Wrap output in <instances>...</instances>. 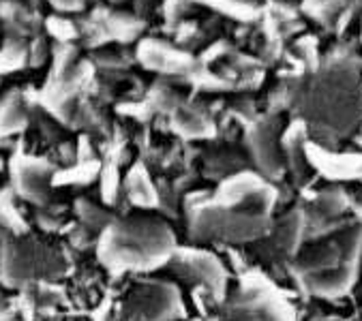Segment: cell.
Wrapping results in <instances>:
<instances>
[{"label":"cell","mask_w":362,"mask_h":321,"mask_svg":"<svg viewBox=\"0 0 362 321\" xmlns=\"http://www.w3.org/2000/svg\"><path fill=\"white\" fill-rule=\"evenodd\" d=\"M174 255L170 227L157 218L114 221L99 245V257L116 270H153Z\"/></svg>","instance_id":"6da1fadb"},{"label":"cell","mask_w":362,"mask_h":321,"mask_svg":"<svg viewBox=\"0 0 362 321\" xmlns=\"http://www.w3.org/2000/svg\"><path fill=\"white\" fill-rule=\"evenodd\" d=\"M270 225V214L223 208L219 204H206L191 214V231L195 238H219L226 243H249L264 238Z\"/></svg>","instance_id":"7a4b0ae2"},{"label":"cell","mask_w":362,"mask_h":321,"mask_svg":"<svg viewBox=\"0 0 362 321\" xmlns=\"http://www.w3.org/2000/svg\"><path fill=\"white\" fill-rule=\"evenodd\" d=\"M236 321H294L289 308L270 289L253 283V276L245 281L243 293L234 310Z\"/></svg>","instance_id":"3957f363"},{"label":"cell","mask_w":362,"mask_h":321,"mask_svg":"<svg viewBox=\"0 0 362 321\" xmlns=\"http://www.w3.org/2000/svg\"><path fill=\"white\" fill-rule=\"evenodd\" d=\"M127 321H172L178 313V293L168 285H144L131 298Z\"/></svg>","instance_id":"277c9868"},{"label":"cell","mask_w":362,"mask_h":321,"mask_svg":"<svg viewBox=\"0 0 362 321\" xmlns=\"http://www.w3.org/2000/svg\"><path fill=\"white\" fill-rule=\"evenodd\" d=\"M172 266L182 274L193 279L197 285H202L206 291L221 296L226 289V272L221 268V262L214 259L208 253L202 251H178Z\"/></svg>","instance_id":"5b68a950"},{"label":"cell","mask_w":362,"mask_h":321,"mask_svg":"<svg viewBox=\"0 0 362 321\" xmlns=\"http://www.w3.org/2000/svg\"><path fill=\"white\" fill-rule=\"evenodd\" d=\"M54 178V168L45 160H24L16 165V193L37 206H45L49 202V180Z\"/></svg>","instance_id":"8992f818"},{"label":"cell","mask_w":362,"mask_h":321,"mask_svg":"<svg viewBox=\"0 0 362 321\" xmlns=\"http://www.w3.org/2000/svg\"><path fill=\"white\" fill-rule=\"evenodd\" d=\"M303 233H305V221L298 212L285 216L283 221L276 223V227L268 238V247H270L268 255H272L274 259H285L289 255H294L298 251Z\"/></svg>","instance_id":"52a82bcc"},{"label":"cell","mask_w":362,"mask_h":321,"mask_svg":"<svg viewBox=\"0 0 362 321\" xmlns=\"http://www.w3.org/2000/svg\"><path fill=\"white\" fill-rule=\"evenodd\" d=\"M317 165V170L337 180V178H354V176H362V158L360 156H334V154H326L322 152L320 154V163H313Z\"/></svg>","instance_id":"ba28073f"},{"label":"cell","mask_w":362,"mask_h":321,"mask_svg":"<svg viewBox=\"0 0 362 321\" xmlns=\"http://www.w3.org/2000/svg\"><path fill=\"white\" fill-rule=\"evenodd\" d=\"M127 195L129 202L141 208H155L159 204V193L155 191L153 182L148 180V174L141 168L131 170L129 178H127Z\"/></svg>","instance_id":"9c48e42d"},{"label":"cell","mask_w":362,"mask_h":321,"mask_svg":"<svg viewBox=\"0 0 362 321\" xmlns=\"http://www.w3.org/2000/svg\"><path fill=\"white\" fill-rule=\"evenodd\" d=\"M76 214H78V218L82 221V225H84L86 229H90V231L105 229V227H110V225L114 223L112 216H110L103 208H99L97 204L88 202V199H78V202H76Z\"/></svg>","instance_id":"30bf717a"},{"label":"cell","mask_w":362,"mask_h":321,"mask_svg":"<svg viewBox=\"0 0 362 321\" xmlns=\"http://www.w3.org/2000/svg\"><path fill=\"white\" fill-rule=\"evenodd\" d=\"M101 197L105 204H114L118 199V172L112 165L101 172Z\"/></svg>","instance_id":"8fae6325"}]
</instances>
